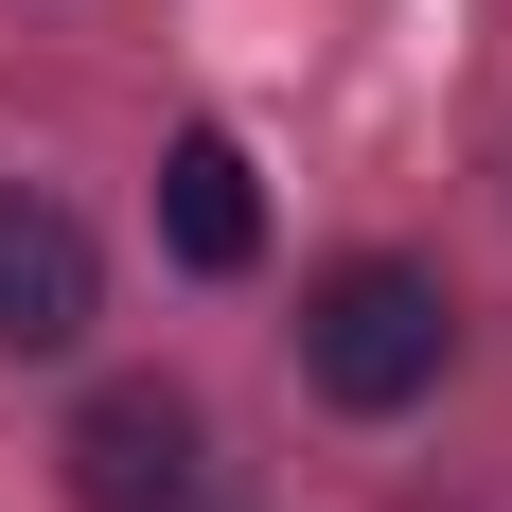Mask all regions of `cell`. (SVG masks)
I'll return each mask as SVG.
<instances>
[{"instance_id":"3957f363","label":"cell","mask_w":512,"mask_h":512,"mask_svg":"<svg viewBox=\"0 0 512 512\" xmlns=\"http://www.w3.org/2000/svg\"><path fill=\"white\" fill-rule=\"evenodd\" d=\"M89 301H106L89 230H71L53 195H0V354H71V336H89Z\"/></svg>"},{"instance_id":"6da1fadb","label":"cell","mask_w":512,"mask_h":512,"mask_svg":"<svg viewBox=\"0 0 512 512\" xmlns=\"http://www.w3.org/2000/svg\"><path fill=\"white\" fill-rule=\"evenodd\" d=\"M442 354H460V301H442L424 265H389V248H354V265L301 301V371H318V407H354V424L424 407Z\"/></svg>"},{"instance_id":"277c9868","label":"cell","mask_w":512,"mask_h":512,"mask_svg":"<svg viewBox=\"0 0 512 512\" xmlns=\"http://www.w3.org/2000/svg\"><path fill=\"white\" fill-rule=\"evenodd\" d=\"M159 230H177L195 283H230V265L265 248V195H248V142H230V124H195V142L159 159Z\"/></svg>"},{"instance_id":"7a4b0ae2","label":"cell","mask_w":512,"mask_h":512,"mask_svg":"<svg viewBox=\"0 0 512 512\" xmlns=\"http://www.w3.org/2000/svg\"><path fill=\"white\" fill-rule=\"evenodd\" d=\"M53 460H71V512H177L195 495V407L177 389H89Z\"/></svg>"}]
</instances>
